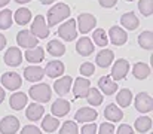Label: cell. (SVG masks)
I'll return each mask as SVG.
<instances>
[{
    "label": "cell",
    "instance_id": "4316f807",
    "mask_svg": "<svg viewBox=\"0 0 153 134\" xmlns=\"http://www.w3.org/2000/svg\"><path fill=\"white\" fill-rule=\"evenodd\" d=\"M120 24L126 30H135L140 25V21H138V18L134 12H126L120 16Z\"/></svg>",
    "mask_w": 153,
    "mask_h": 134
},
{
    "label": "cell",
    "instance_id": "f1b7e54d",
    "mask_svg": "<svg viewBox=\"0 0 153 134\" xmlns=\"http://www.w3.org/2000/svg\"><path fill=\"white\" fill-rule=\"evenodd\" d=\"M46 51L52 57H62L65 54V45L59 42L58 39H52V40H49V43L46 45Z\"/></svg>",
    "mask_w": 153,
    "mask_h": 134
},
{
    "label": "cell",
    "instance_id": "d590c367",
    "mask_svg": "<svg viewBox=\"0 0 153 134\" xmlns=\"http://www.w3.org/2000/svg\"><path fill=\"white\" fill-rule=\"evenodd\" d=\"M92 39H94V43L97 45V46H107V43H108L107 33H105V30H102V28H97V30H94Z\"/></svg>",
    "mask_w": 153,
    "mask_h": 134
},
{
    "label": "cell",
    "instance_id": "7dc6e473",
    "mask_svg": "<svg viewBox=\"0 0 153 134\" xmlns=\"http://www.w3.org/2000/svg\"><path fill=\"white\" fill-rule=\"evenodd\" d=\"M9 3V0H0V7H3V6H6Z\"/></svg>",
    "mask_w": 153,
    "mask_h": 134
},
{
    "label": "cell",
    "instance_id": "277c9868",
    "mask_svg": "<svg viewBox=\"0 0 153 134\" xmlns=\"http://www.w3.org/2000/svg\"><path fill=\"white\" fill-rule=\"evenodd\" d=\"M30 33L36 37V39H46L49 36V27L45 21L43 15H37L34 16V21L31 22V30Z\"/></svg>",
    "mask_w": 153,
    "mask_h": 134
},
{
    "label": "cell",
    "instance_id": "bcb514c9",
    "mask_svg": "<svg viewBox=\"0 0 153 134\" xmlns=\"http://www.w3.org/2000/svg\"><path fill=\"white\" fill-rule=\"evenodd\" d=\"M4 95H6V94H4V88H1V87H0V104L3 103V100H4Z\"/></svg>",
    "mask_w": 153,
    "mask_h": 134
},
{
    "label": "cell",
    "instance_id": "7bdbcfd3",
    "mask_svg": "<svg viewBox=\"0 0 153 134\" xmlns=\"http://www.w3.org/2000/svg\"><path fill=\"white\" fill-rule=\"evenodd\" d=\"M21 134H43V133L36 125H24L22 130H21Z\"/></svg>",
    "mask_w": 153,
    "mask_h": 134
},
{
    "label": "cell",
    "instance_id": "ba28073f",
    "mask_svg": "<svg viewBox=\"0 0 153 134\" xmlns=\"http://www.w3.org/2000/svg\"><path fill=\"white\" fill-rule=\"evenodd\" d=\"M134 104H135V109L140 113H149V112L153 110V98L147 92L137 94V97L134 100Z\"/></svg>",
    "mask_w": 153,
    "mask_h": 134
},
{
    "label": "cell",
    "instance_id": "4dcf8cb0",
    "mask_svg": "<svg viewBox=\"0 0 153 134\" xmlns=\"http://www.w3.org/2000/svg\"><path fill=\"white\" fill-rule=\"evenodd\" d=\"M150 128H152V118L150 116H140L134 122V130H137L141 134L147 133Z\"/></svg>",
    "mask_w": 153,
    "mask_h": 134
},
{
    "label": "cell",
    "instance_id": "5bb4252c",
    "mask_svg": "<svg viewBox=\"0 0 153 134\" xmlns=\"http://www.w3.org/2000/svg\"><path fill=\"white\" fill-rule=\"evenodd\" d=\"M73 94H74V97L76 98H85L86 97V94H88V91L91 88V82L86 79V78H77V79H74L73 81Z\"/></svg>",
    "mask_w": 153,
    "mask_h": 134
},
{
    "label": "cell",
    "instance_id": "c3c4849f",
    "mask_svg": "<svg viewBox=\"0 0 153 134\" xmlns=\"http://www.w3.org/2000/svg\"><path fill=\"white\" fill-rule=\"evenodd\" d=\"M40 1H42L43 4H51V3H53L55 0H40Z\"/></svg>",
    "mask_w": 153,
    "mask_h": 134
},
{
    "label": "cell",
    "instance_id": "603a6c76",
    "mask_svg": "<svg viewBox=\"0 0 153 134\" xmlns=\"http://www.w3.org/2000/svg\"><path fill=\"white\" fill-rule=\"evenodd\" d=\"M27 101H28V95L21 92V91H16L10 95L9 98V106L13 109V110H22L25 106H27Z\"/></svg>",
    "mask_w": 153,
    "mask_h": 134
},
{
    "label": "cell",
    "instance_id": "f546056e",
    "mask_svg": "<svg viewBox=\"0 0 153 134\" xmlns=\"http://www.w3.org/2000/svg\"><path fill=\"white\" fill-rule=\"evenodd\" d=\"M12 18L15 19L16 24L25 25V24H28V22L31 21V12H30V9H27V7H19V9H16L15 15H12Z\"/></svg>",
    "mask_w": 153,
    "mask_h": 134
},
{
    "label": "cell",
    "instance_id": "7402d4cb",
    "mask_svg": "<svg viewBox=\"0 0 153 134\" xmlns=\"http://www.w3.org/2000/svg\"><path fill=\"white\" fill-rule=\"evenodd\" d=\"M43 113H45V107H43L40 103H34V101H33V103L28 104L27 109H25V116H27V119H28V121H33V122L42 119V118H43Z\"/></svg>",
    "mask_w": 153,
    "mask_h": 134
},
{
    "label": "cell",
    "instance_id": "ffe728a7",
    "mask_svg": "<svg viewBox=\"0 0 153 134\" xmlns=\"http://www.w3.org/2000/svg\"><path fill=\"white\" fill-rule=\"evenodd\" d=\"M73 85V79L71 76H61L58 78L55 82H53V91L58 94V95H65L70 92V88Z\"/></svg>",
    "mask_w": 153,
    "mask_h": 134
},
{
    "label": "cell",
    "instance_id": "d6a6232c",
    "mask_svg": "<svg viewBox=\"0 0 153 134\" xmlns=\"http://www.w3.org/2000/svg\"><path fill=\"white\" fill-rule=\"evenodd\" d=\"M85 98H86L89 106H100L102 103V94L100 92L98 88H89Z\"/></svg>",
    "mask_w": 153,
    "mask_h": 134
},
{
    "label": "cell",
    "instance_id": "ab89813d",
    "mask_svg": "<svg viewBox=\"0 0 153 134\" xmlns=\"http://www.w3.org/2000/svg\"><path fill=\"white\" fill-rule=\"evenodd\" d=\"M114 125L111 122H102L101 125L97 128V133L98 134H114Z\"/></svg>",
    "mask_w": 153,
    "mask_h": 134
},
{
    "label": "cell",
    "instance_id": "3957f363",
    "mask_svg": "<svg viewBox=\"0 0 153 134\" xmlns=\"http://www.w3.org/2000/svg\"><path fill=\"white\" fill-rule=\"evenodd\" d=\"M95 25H97V18L92 13H88V12L80 13L76 19V27L82 34H88L91 30H94Z\"/></svg>",
    "mask_w": 153,
    "mask_h": 134
},
{
    "label": "cell",
    "instance_id": "cb8c5ba5",
    "mask_svg": "<svg viewBox=\"0 0 153 134\" xmlns=\"http://www.w3.org/2000/svg\"><path fill=\"white\" fill-rule=\"evenodd\" d=\"M76 52L79 55H82V57H89L94 52V43H92V40L89 37H86V36H82L77 40V43H76Z\"/></svg>",
    "mask_w": 153,
    "mask_h": 134
},
{
    "label": "cell",
    "instance_id": "7a4b0ae2",
    "mask_svg": "<svg viewBox=\"0 0 153 134\" xmlns=\"http://www.w3.org/2000/svg\"><path fill=\"white\" fill-rule=\"evenodd\" d=\"M28 95L33 98L34 103H46L52 97V89L48 84H34L28 89Z\"/></svg>",
    "mask_w": 153,
    "mask_h": 134
},
{
    "label": "cell",
    "instance_id": "6da1fadb",
    "mask_svg": "<svg viewBox=\"0 0 153 134\" xmlns=\"http://www.w3.org/2000/svg\"><path fill=\"white\" fill-rule=\"evenodd\" d=\"M70 6L67 3H56L48 10V27H53L70 16Z\"/></svg>",
    "mask_w": 153,
    "mask_h": 134
},
{
    "label": "cell",
    "instance_id": "484cf974",
    "mask_svg": "<svg viewBox=\"0 0 153 134\" xmlns=\"http://www.w3.org/2000/svg\"><path fill=\"white\" fill-rule=\"evenodd\" d=\"M132 75H134V78L135 79H138V81H144V79H147L149 76H150V67H149V64H146V63H135L134 66H132Z\"/></svg>",
    "mask_w": 153,
    "mask_h": 134
},
{
    "label": "cell",
    "instance_id": "816d5d0a",
    "mask_svg": "<svg viewBox=\"0 0 153 134\" xmlns=\"http://www.w3.org/2000/svg\"><path fill=\"white\" fill-rule=\"evenodd\" d=\"M150 134H153V133H150Z\"/></svg>",
    "mask_w": 153,
    "mask_h": 134
},
{
    "label": "cell",
    "instance_id": "e575fe53",
    "mask_svg": "<svg viewBox=\"0 0 153 134\" xmlns=\"http://www.w3.org/2000/svg\"><path fill=\"white\" fill-rule=\"evenodd\" d=\"M12 21H13V18H12L10 9H3V10H0V30H7V28H10Z\"/></svg>",
    "mask_w": 153,
    "mask_h": 134
},
{
    "label": "cell",
    "instance_id": "681fc988",
    "mask_svg": "<svg viewBox=\"0 0 153 134\" xmlns=\"http://www.w3.org/2000/svg\"><path fill=\"white\" fill-rule=\"evenodd\" d=\"M16 3H21V4H25V3H28L30 0H15Z\"/></svg>",
    "mask_w": 153,
    "mask_h": 134
},
{
    "label": "cell",
    "instance_id": "8992f818",
    "mask_svg": "<svg viewBox=\"0 0 153 134\" xmlns=\"http://www.w3.org/2000/svg\"><path fill=\"white\" fill-rule=\"evenodd\" d=\"M129 73V61L125 60V58H117L111 67V75L110 78L117 82V81H122L126 78V75Z\"/></svg>",
    "mask_w": 153,
    "mask_h": 134
},
{
    "label": "cell",
    "instance_id": "836d02e7",
    "mask_svg": "<svg viewBox=\"0 0 153 134\" xmlns=\"http://www.w3.org/2000/svg\"><path fill=\"white\" fill-rule=\"evenodd\" d=\"M138 45L143 49H153V33L150 30L141 31L138 34Z\"/></svg>",
    "mask_w": 153,
    "mask_h": 134
},
{
    "label": "cell",
    "instance_id": "b9f144b4",
    "mask_svg": "<svg viewBox=\"0 0 153 134\" xmlns=\"http://www.w3.org/2000/svg\"><path fill=\"white\" fill-rule=\"evenodd\" d=\"M97 125H95V122H89V124H85L83 127H82V131L80 134H97Z\"/></svg>",
    "mask_w": 153,
    "mask_h": 134
},
{
    "label": "cell",
    "instance_id": "44dd1931",
    "mask_svg": "<svg viewBox=\"0 0 153 134\" xmlns=\"http://www.w3.org/2000/svg\"><path fill=\"white\" fill-rule=\"evenodd\" d=\"M98 89L102 95H111L117 91V82H114L110 76H101L98 79Z\"/></svg>",
    "mask_w": 153,
    "mask_h": 134
},
{
    "label": "cell",
    "instance_id": "60d3db41",
    "mask_svg": "<svg viewBox=\"0 0 153 134\" xmlns=\"http://www.w3.org/2000/svg\"><path fill=\"white\" fill-rule=\"evenodd\" d=\"M114 134H134V128L129 124H120L117 130H114Z\"/></svg>",
    "mask_w": 153,
    "mask_h": 134
},
{
    "label": "cell",
    "instance_id": "2e32d148",
    "mask_svg": "<svg viewBox=\"0 0 153 134\" xmlns=\"http://www.w3.org/2000/svg\"><path fill=\"white\" fill-rule=\"evenodd\" d=\"M104 118L107 119V122H119V121H122V118H123V112H122V109L117 106V104H114V103H110V104H107L105 106V109H104Z\"/></svg>",
    "mask_w": 153,
    "mask_h": 134
},
{
    "label": "cell",
    "instance_id": "4fadbf2b",
    "mask_svg": "<svg viewBox=\"0 0 153 134\" xmlns=\"http://www.w3.org/2000/svg\"><path fill=\"white\" fill-rule=\"evenodd\" d=\"M19 130V121L16 116L7 115L0 121V133L1 134H15Z\"/></svg>",
    "mask_w": 153,
    "mask_h": 134
},
{
    "label": "cell",
    "instance_id": "ee69618b",
    "mask_svg": "<svg viewBox=\"0 0 153 134\" xmlns=\"http://www.w3.org/2000/svg\"><path fill=\"white\" fill-rule=\"evenodd\" d=\"M98 1L102 7H113L117 3V0H98Z\"/></svg>",
    "mask_w": 153,
    "mask_h": 134
},
{
    "label": "cell",
    "instance_id": "74e56055",
    "mask_svg": "<svg viewBox=\"0 0 153 134\" xmlns=\"http://www.w3.org/2000/svg\"><path fill=\"white\" fill-rule=\"evenodd\" d=\"M138 9H140L141 15L150 16L153 13V0H140L138 1Z\"/></svg>",
    "mask_w": 153,
    "mask_h": 134
},
{
    "label": "cell",
    "instance_id": "7c38bea8",
    "mask_svg": "<svg viewBox=\"0 0 153 134\" xmlns=\"http://www.w3.org/2000/svg\"><path fill=\"white\" fill-rule=\"evenodd\" d=\"M3 60H4V64H6V66H9V67H16V66H19V64L22 63V52H21L19 48L10 46V48H7V51H6Z\"/></svg>",
    "mask_w": 153,
    "mask_h": 134
},
{
    "label": "cell",
    "instance_id": "9a60e30c",
    "mask_svg": "<svg viewBox=\"0 0 153 134\" xmlns=\"http://www.w3.org/2000/svg\"><path fill=\"white\" fill-rule=\"evenodd\" d=\"M70 109H71L70 101H67L65 98H58V100H55V101L52 103V106H51L52 116H55V118H62V116H65V115L70 112Z\"/></svg>",
    "mask_w": 153,
    "mask_h": 134
},
{
    "label": "cell",
    "instance_id": "5b68a950",
    "mask_svg": "<svg viewBox=\"0 0 153 134\" xmlns=\"http://www.w3.org/2000/svg\"><path fill=\"white\" fill-rule=\"evenodd\" d=\"M58 36L65 40V42H71L76 39L77 36V27H76V19L70 18L68 21L62 22L59 27H58Z\"/></svg>",
    "mask_w": 153,
    "mask_h": 134
},
{
    "label": "cell",
    "instance_id": "8fae6325",
    "mask_svg": "<svg viewBox=\"0 0 153 134\" xmlns=\"http://www.w3.org/2000/svg\"><path fill=\"white\" fill-rule=\"evenodd\" d=\"M16 43L18 46L24 48V49H31V48H36L39 43V39H36L30 30H21L18 34H16Z\"/></svg>",
    "mask_w": 153,
    "mask_h": 134
},
{
    "label": "cell",
    "instance_id": "1f68e13d",
    "mask_svg": "<svg viewBox=\"0 0 153 134\" xmlns=\"http://www.w3.org/2000/svg\"><path fill=\"white\" fill-rule=\"evenodd\" d=\"M58 127H59V121H58V118H55L52 115H46L42 119V130L46 133H53L55 130H58Z\"/></svg>",
    "mask_w": 153,
    "mask_h": 134
},
{
    "label": "cell",
    "instance_id": "52a82bcc",
    "mask_svg": "<svg viewBox=\"0 0 153 134\" xmlns=\"http://www.w3.org/2000/svg\"><path fill=\"white\" fill-rule=\"evenodd\" d=\"M1 88H6L9 91H16L22 85V78L16 72H6L1 75Z\"/></svg>",
    "mask_w": 153,
    "mask_h": 134
},
{
    "label": "cell",
    "instance_id": "ac0fdd59",
    "mask_svg": "<svg viewBox=\"0 0 153 134\" xmlns=\"http://www.w3.org/2000/svg\"><path fill=\"white\" fill-rule=\"evenodd\" d=\"M24 58L31 63L33 66L42 63L45 60V49L42 46H36V48H31V49H25L24 52Z\"/></svg>",
    "mask_w": 153,
    "mask_h": 134
},
{
    "label": "cell",
    "instance_id": "d4e9b609",
    "mask_svg": "<svg viewBox=\"0 0 153 134\" xmlns=\"http://www.w3.org/2000/svg\"><path fill=\"white\" fill-rule=\"evenodd\" d=\"M113 60H114V52H113L111 49H108V48H104V49H101V51L97 54L95 63H97L98 67L105 69V67H108V66L113 63Z\"/></svg>",
    "mask_w": 153,
    "mask_h": 134
},
{
    "label": "cell",
    "instance_id": "f35d334b",
    "mask_svg": "<svg viewBox=\"0 0 153 134\" xmlns=\"http://www.w3.org/2000/svg\"><path fill=\"white\" fill-rule=\"evenodd\" d=\"M80 73H82V76H86V78L92 76L95 73V66L89 61H85V63L80 64Z\"/></svg>",
    "mask_w": 153,
    "mask_h": 134
},
{
    "label": "cell",
    "instance_id": "e0dca14e",
    "mask_svg": "<svg viewBox=\"0 0 153 134\" xmlns=\"http://www.w3.org/2000/svg\"><path fill=\"white\" fill-rule=\"evenodd\" d=\"M108 37H110L111 43L116 45V46L125 45L126 43V40H128V34H126V31H125L122 27H117V25L110 27V30H108Z\"/></svg>",
    "mask_w": 153,
    "mask_h": 134
},
{
    "label": "cell",
    "instance_id": "d6986e66",
    "mask_svg": "<svg viewBox=\"0 0 153 134\" xmlns=\"http://www.w3.org/2000/svg\"><path fill=\"white\" fill-rule=\"evenodd\" d=\"M45 76V70L40 66H28L24 69V79L28 82H40Z\"/></svg>",
    "mask_w": 153,
    "mask_h": 134
},
{
    "label": "cell",
    "instance_id": "f6af8a7d",
    "mask_svg": "<svg viewBox=\"0 0 153 134\" xmlns=\"http://www.w3.org/2000/svg\"><path fill=\"white\" fill-rule=\"evenodd\" d=\"M6 42H7V40H6L4 34H1V33H0V51H1L4 46H6Z\"/></svg>",
    "mask_w": 153,
    "mask_h": 134
},
{
    "label": "cell",
    "instance_id": "30bf717a",
    "mask_svg": "<svg viewBox=\"0 0 153 134\" xmlns=\"http://www.w3.org/2000/svg\"><path fill=\"white\" fill-rule=\"evenodd\" d=\"M45 70V75L48 78H52V79H58L61 76H64V72H65V66L62 61L59 60H52L46 64V67L43 69Z\"/></svg>",
    "mask_w": 153,
    "mask_h": 134
},
{
    "label": "cell",
    "instance_id": "9c48e42d",
    "mask_svg": "<svg viewBox=\"0 0 153 134\" xmlns=\"http://www.w3.org/2000/svg\"><path fill=\"white\" fill-rule=\"evenodd\" d=\"M98 118V112L94 107H82L76 112L74 115V122H80V124H89V122H95V119Z\"/></svg>",
    "mask_w": 153,
    "mask_h": 134
},
{
    "label": "cell",
    "instance_id": "8d00e7d4",
    "mask_svg": "<svg viewBox=\"0 0 153 134\" xmlns=\"http://www.w3.org/2000/svg\"><path fill=\"white\" fill-rule=\"evenodd\" d=\"M59 134H79L77 122H74V121H65V122L61 125Z\"/></svg>",
    "mask_w": 153,
    "mask_h": 134
},
{
    "label": "cell",
    "instance_id": "f907efd6",
    "mask_svg": "<svg viewBox=\"0 0 153 134\" xmlns=\"http://www.w3.org/2000/svg\"><path fill=\"white\" fill-rule=\"evenodd\" d=\"M126 1H134V0H126Z\"/></svg>",
    "mask_w": 153,
    "mask_h": 134
},
{
    "label": "cell",
    "instance_id": "83f0119b",
    "mask_svg": "<svg viewBox=\"0 0 153 134\" xmlns=\"http://www.w3.org/2000/svg\"><path fill=\"white\" fill-rule=\"evenodd\" d=\"M116 103L120 107H128L132 103V91L128 88L119 89V92L116 94Z\"/></svg>",
    "mask_w": 153,
    "mask_h": 134
}]
</instances>
